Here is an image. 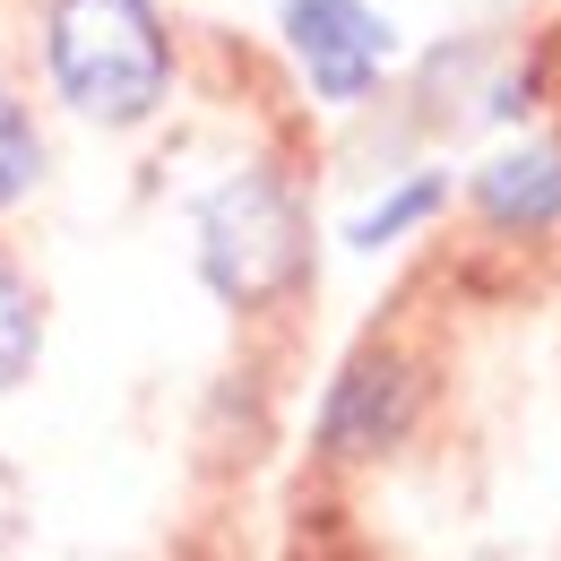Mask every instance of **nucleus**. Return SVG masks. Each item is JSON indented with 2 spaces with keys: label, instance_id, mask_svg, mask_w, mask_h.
I'll return each instance as SVG.
<instances>
[{
  "label": "nucleus",
  "instance_id": "f257e3e1",
  "mask_svg": "<svg viewBox=\"0 0 561 561\" xmlns=\"http://www.w3.org/2000/svg\"><path fill=\"white\" fill-rule=\"evenodd\" d=\"M44 61H53L61 104L78 122H104V130L147 122L173 87V44H164L156 0H53Z\"/></svg>",
  "mask_w": 561,
  "mask_h": 561
},
{
  "label": "nucleus",
  "instance_id": "f03ea898",
  "mask_svg": "<svg viewBox=\"0 0 561 561\" xmlns=\"http://www.w3.org/2000/svg\"><path fill=\"white\" fill-rule=\"evenodd\" d=\"M302 268H311V216L285 191V173L251 164L199 199V277L233 311H260V302L294 294Z\"/></svg>",
  "mask_w": 561,
  "mask_h": 561
},
{
  "label": "nucleus",
  "instance_id": "7ed1b4c3",
  "mask_svg": "<svg viewBox=\"0 0 561 561\" xmlns=\"http://www.w3.org/2000/svg\"><path fill=\"white\" fill-rule=\"evenodd\" d=\"M285 44L311 78V95H329V104H363L398 53V35L371 0H285Z\"/></svg>",
  "mask_w": 561,
  "mask_h": 561
},
{
  "label": "nucleus",
  "instance_id": "20e7f679",
  "mask_svg": "<svg viewBox=\"0 0 561 561\" xmlns=\"http://www.w3.org/2000/svg\"><path fill=\"white\" fill-rule=\"evenodd\" d=\"M407 423H415V371L398 354H354L346 371H337V389H329V407H320V449L371 458Z\"/></svg>",
  "mask_w": 561,
  "mask_h": 561
},
{
  "label": "nucleus",
  "instance_id": "39448f33",
  "mask_svg": "<svg viewBox=\"0 0 561 561\" xmlns=\"http://www.w3.org/2000/svg\"><path fill=\"white\" fill-rule=\"evenodd\" d=\"M476 208L501 233H545L561 225V147H510L476 173Z\"/></svg>",
  "mask_w": 561,
  "mask_h": 561
},
{
  "label": "nucleus",
  "instance_id": "423d86ee",
  "mask_svg": "<svg viewBox=\"0 0 561 561\" xmlns=\"http://www.w3.org/2000/svg\"><path fill=\"white\" fill-rule=\"evenodd\" d=\"M440 199H449V182H440V173H415V182H407V191H389V199H380V208L371 216H354V251H380V242H398V233H407V225H423V216L440 208Z\"/></svg>",
  "mask_w": 561,
  "mask_h": 561
},
{
  "label": "nucleus",
  "instance_id": "0eeeda50",
  "mask_svg": "<svg viewBox=\"0 0 561 561\" xmlns=\"http://www.w3.org/2000/svg\"><path fill=\"white\" fill-rule=\"evenodd\" d=\"M35 173H44V139H35V122L0 95V208H18V199L35 191Z\"/></svg>",
  "mask_w": 561,
  "mask_h": 561
},
{
  "label": "nucleus",
  "instance_id": "6e6552de",
  "mask_svg": "<svg viewBox=\"0 0 561 561\" xmlns=\"http://www.w3.org/2000/svg\"><path fill=\"white\" fill-rule=\"evenodd\" d=\"M26 363H35V302L18 277H0V389H18Z\"/></svg>",
  "mask_w": 561,
  "mask_h": 561
},
{
  "label": "nucleus",
  "instance_id": "1a4fd4ad",
  "mask_svg": "<svg viewBox=\"0 0 561 561\" xmlns=\"http://www.w3.org/2000/svg\"><path fill=\"white\" fill-rule=\"evenodd\" d=\"M18 510H26V501H18V476H9V467H0V545H9V536H18Z\"/></svg>",
  "mask_w": 561,
  "mask_h": 561
}]
</instances>
